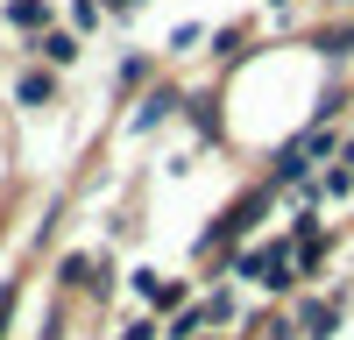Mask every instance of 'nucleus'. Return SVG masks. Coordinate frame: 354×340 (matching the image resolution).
<instances>
[{"label":"nucleus","mask_w":354,"mask_h":340,"mask_svg":"<svg viewBox=\"0 0 354 340\" xmlns=\"http://www.w3.org/2000/svg\"><path fill=\"white\" fill-rule=\"evenodd\" d=\"M8 21L21 28V36H50L57 15H50V0H8Z\"/></svg>","instance_id":"nucleus-3"},{"label":"nucleus","mask_w":354,"mask_h":340,"mask_svg":"<svg viewBox=\"0 0 354 340\" xmlns=\"http://www.w3.org/2000/svg\"><path fill=\"white\" fill-rule=\"evenodd\" d=\"M15 100H21V106H50V100H57V71H21V78H15Z\"/></svg>","instance_id":"nucleus-5"},{"label":"nucleus","mask_w":354,"mask_h":340,"mask_svg":"<svg viewBox=\"0 0 354 340\" xmlns=\"http://www.w3.org/2000/svg\"><path fill=\"white\" fill-rule=\"evenodd\" d=\"M149 78H156V57H142V50L121 57V85H128V93H135V85H149Z\"/></svg>","instance_id":"nucleus-13"},{"label":"nucleus","mask_w":354,"mask_h":340,"mask_svg":"<svg viewBox=\"0 0 354 340\" xmlns=\"http://www.w3.org/2000/svg\"><path fill=\"white\" fill-rule=\"evenodd\" d=\"M57 283H64V291H93V255H64V263H57Z\"/></svg>","instance_id":"nucleus-11"},{"label":"nucleus","mask_w":354,"mask_h":340,"mask_svg":"<svg viewBox=\"0 0 354 340\" xmlns=\"http://www.w3.org/2000/svg\"><path fill=\"white\" fill-rule=\"evenodd\" d=\"M106 340H163V319H156V312H135V319H121Z\"/></svg>","instance_id":"nucleus-10"},{"label":"nucleus","mask_w":354,"mask_h":340,"mask_svg":"<svg viewBox=\"0 0 354 340\" xmlns=\"http://www.w3.org/2000/svg\"><path fill=\"white\" fill-rule=\"evenodd\" d=\"M177 106H185V93H177V85H149V93L135 100V113H128V128H135V135H149V128H163V121H170Z\"/></svg>","instance_id":"nucleus-2"},{"label":"nucleus","mask_w":354,"mask_h":340,"mask_svg":"<svg viewBox=\"0 0 354 340\" xmlns=\"http://www.w3.org/2000/svg\"><path fill=\"white\" fill-rule=\"evenodd\" d=\"M319 50H326V57H354V28H326Z\"/></svg>","instance_id":"nucleus-16"},{"label":"nucleus","mask_w":354,"mask_h":340,"mask_svg":"<svg viewBox=\"0 0 354 340\" xmlns=\"http://www.w3.org/2000/svg\"><path fill=\"white\" fill-rule=\"evenodd\" d=\"M340 312H347L340 291H298L290 326H298V340H333V333H340Z\"/></svg>","instance_id":"nucleus-1"},{"label":"nucleus","mask_w":354,"mask_h":340,"mask_svg":"<svg viewBox=\"0 0 354 340\" xmlns=\"http://www.w3.org/2000/svg\"><path fill=\"white\" fill-rule=\"evenodd\" d=\"M100 8H106V15H128V8H142V0H100Z\"/></svg>","instance_id":"nucleus-20"},{"label":"nucleus","mask_w":354,"mask_h":340,"mask_svg":"<svg viewBox=\"0 0 354 340\" xmlns=\"http://www.w3.org/2000/svg\"><path fill=\"white\" fill-rule=\"evenodd\" d=\"M312 185H319V206H326V198H347V191H354V170H347V163H333L326 178H312Z\"/></svg>","instance_id":"nucleus-12"},{"label":"nucleus","mask_w":354,"mask_h":340,"mask_svg":"<svg viewBox=\"0 0 354 340\" xmlns=\"http://www.w3.org/2000/svg\"><path fill=\"white\" fill-rule=\"evenodd\" d=\"M198 305H205V326H234V305H241V298H234V283H213Z\"/></svg>","instance_id":"nucleus-7"},{"label":"nucleus","mask_w":354,"mask_h":340,"mask_svg":"<svg viewBox=\"0 0 354 340\" xmlns=\"http://www.w3.org/2000/svg\"><path fill=\"white\" fill-rule=\"evenodd\" d=\"M255 340H298V326H290V319H270V326H262Z\"/></svg>","instance_id":"nucleus-19"},{"label":"nucleus","mask_w":354,"mask_h":340,"mask_svg":"<svg viewBox=\"0 0 354 340\" xmlns=\"http://www.w3.org/2000/svg\"><path fill=\"white\" fill-rule=\"evenodd\" d=\"M340 163H347V170H354V135H347V142H340Z\"/></svg>","instance_id":"nucleus-21"},{"label":"nucleus","mask_w":354,"mask_h":340,"mask_svg":"<svg viewBox=\"0 0 354 340\" xmlns=\"http://www.w3.org/2000/svg\"><path fill=\"white\" fill-rule=\"evenodd\" d=\"M177 305H192V291H185V276H163V283H156V298H149V312H156V319H170Z\"/></svg>","instance_id":"nucleus-9"},{"label":"nucleus","mask_w":354,"mask_h":340,"mask_svg":"<svg viewBox=\"0 0 354 340\" xmlns=\"http://www.w3.org/2000/svg\"><path fill=\"white\" fill-rule=\"evenodd\" d=\"M15 298H21V276H0V333H15Z\"/></svg>","instance_id":"nucleus-15"},{"label":"nucleus","mask_w":354,"mask_h":340,"mask_svg":"<svg viewBox=\"0 0 354 340\" xmlns=\"http://www.w3.org/2000/svg\"><path fill=\"white\" fill-rule=\"evenodd\" d=\"M340 8H354V0H340Z\"/></svg>","instance_id":"nucleus-23"},{"label":"nucleus","mask_w":354,"mask_h":340,"mask_svg":"<svg viewBox=\"0 0 354 340\" xmlns=\"http://www.w3.org/2000/svg\"><path fill=\"white\" fill-rule=\"evenodd\" d=\"M100 21H106L100 0H71V36H85V28H100Z\"/></svg>","instance_id":"nucleus-14"},{"label":"nucleus","mask_w":354,"mask_h":340,"mask_svg":"<svg viewBox=\"0 0 354 340\" xmlns=\"http://www.w3.org/2000/svg\"><path fill=\"white\" fill-rule=\"evenodd\" d=\"M198 340H227V333H198Z\"/></svg>","instance_id":"nucleus-22"},{"label":"nucleus","mask_w":354,"mask_h":340,"mask_svg":"<svg viewBox=\"0 0 354 340\" xmlns=\"http://www.w3.org/2000/svg\"><path fill=\"white\" fill-rule=\"evenodd\" d=\"M213 57H220V64H234V57H241V28H220V50H213Z\"/></svg>","instance_id":"nucleus-18"},{"label":"nucleus","mask_w":354,"mask_h":340,"mask_svg":"<svg viewBox=\"0 0 354 340\" xmlns=\"http://www.w3.org/2000/svg\"><path fill=\"white\" fill-rule=\"evenodd\" d=\"M198 333H213V326H205V305H198V298H192V305H177L170 319H163V340H198Z\"/></svg>","instance_id":"nucleus-4"},{"label":"nucleus","mask_w":354,"mask_h":340,"mask_svg":"<svg viewBox=\"0 0 354 340\" xmlns=\"http://www.w3.org/2000/svg\"><path fill=\"white\" fill-rule=\"evenodd\" d=\"M185 121L198 128V142H220V106L213 100H185Z\"/></svg>","instance_id":"nucleus-8"},{"label":"nucleus","mask_w":354,"mask_h":340,"mask_svg":"<svg viewBox=\"0 0 354 340\" xmlns=\"http://www.w3.org/2000/svg\"><path fill=\"white\" fill-rule=\"evenodd\" d=\"M156 283H163V270H128V291L135 298H156Z\"/></svg>","instance_id":"nucleus-17"},{"label":"nucleus","mask_w":354,"mask_h":340,"mask_svg":"<svg viewBox=\"0 0 354 340\" xmlns=\"http://www.w3.org/2000/svg\"><path fill=\"white\" fill-rule=\"evenodd\" d=\"M43 64H50V71L78 64V36H71V28H50V36H43Z\"/></svg>","instance_id":"nucleus-6"}]
</instances>
